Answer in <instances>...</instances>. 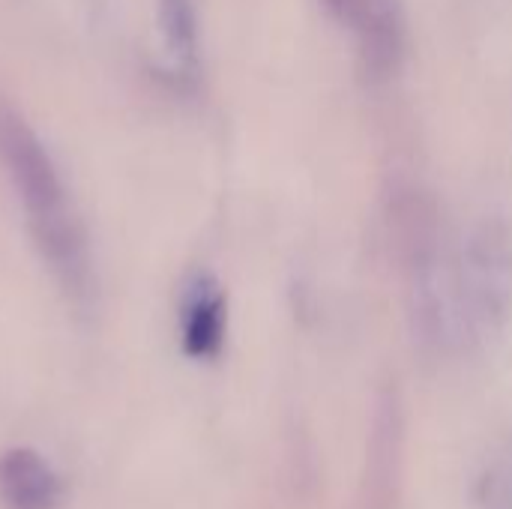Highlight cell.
<instances>
[{
  "instance_id": "52a82bcc",
  "label": "cell",
  "mask_w": 512,
  "mask_h": 509,
  "mask_svg": "<svg viewBox=\"0 0 512 509\" xmlns=\"http://www.w3.org/2000/svg\"><path fill=\"white\" fill-rule=\"evenodd\" d=\"M159 30L174 63V81L192 90L201 78V24L195 0H159Z\"/></svg>"
},
{
  "instance_id": "6da1fadb",
  "label": "cell",
  "mask_w": 512,
  "mask_h": 509,
  "mask_svg": "<svg viewBox=\"0 0 512 509\" xmlns=\"http://www.w3.org/2000/svg\"><path fill=\"white\" fill-rule=\"evenodd\" d=\"M0 162L27 210L33 243L48 261V270L78 309L90 306L96 285L84 228L66 201L63 180L45 144L6 99H0Z\"/></svg>"
},
{
  "instance_id": "5b68a950",
  "label": "cell",
  "mask_w": 512,
  "mask_h": 509,
  "mask_svg": "<svg viewBox=\"0 0 512 509\" xmlns=\"http://www.w3.org/2000/svg\"><path fill=\"white\" fill-rule=\"evenodd\" d=\"M228 333V300L210 273H195L180 297V342L192 360L219 357Z\"/></svg>"
},
{
  "instance_id": "277c9868",
  "label": "cell",
  "mask_w": 512,
  "mask_h": 509,
  "mask_svg": "<svg viewBox=\"0 0 512 509\" xmlns=\"http://www.w3.org/2000/svg\"><path fill=\"white\" fill-rule=\"evenodd\" d=\"M324 6L351 30L360 63L372 78H387L402 66L408 33L399 0H324Z\"/></svg>"
},
{
  "instance_id": "3957f363",
  "label": "cell",
  "mask_w": 512,
  "mask_h": 509,
  "mask_svg": "<svg viewBox=\"0 0 512 509\" xmlns=\"http://www.w3.org/2000/svg\"><path fill=\"white\" fill-rule=\"evenodd\" d=\"M405 480V405L396 384L381 387L372 408L357 509H402Z\"/></svg>"
},
{
  "instance_id": "8992f818",
  "label": "cell",
  "mask_w": 512,
  "mask_h": 509,
  "mask_svg": "<svg viewBox=\"0 0 512 509\" xmlns=\"http://www.w3.org/2000/svg\"><path fill=\"white\" fill-rule=\"evenodd\" d=\"M0 501L9 509H57L60 480L39 453L15 447L0 456Z\"/></svg>"
},
{
  "instance_id": "ba28073f",
  "label": "cell",
  "mask_w": 512,
  "mask_h": 509,
  "mask_svg": "<svg viewBox=\"0 0 512 509\" xmlns=\"http://www.w3.org/2000/svg\"><path fill=\"white\" fill-rule=\"evenodd\" d=\"M486 509H512V471H498L492 474L486 495H483Z\"/></svg>"
},
{
  "instance_id": "7a4b0ae2",
  "label": "cell",
  "mask_w": 512,
  "mask_h": 509,
  "mask_svg": "<svg viewBox=\"0 0 512 509\" xmlns=\"http://www.w3.org/2000/svg\"><path fill=\"white\" fill-rule=\"evenodd\" d=\"M453 291L462 342H486L512 318V228L483 219L453 255Z\"/></svg>"
}]
</instances>
